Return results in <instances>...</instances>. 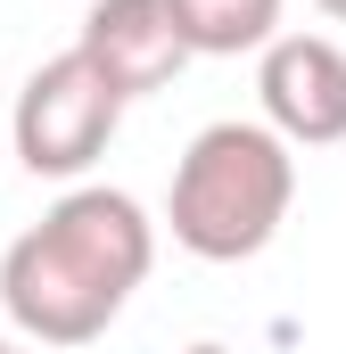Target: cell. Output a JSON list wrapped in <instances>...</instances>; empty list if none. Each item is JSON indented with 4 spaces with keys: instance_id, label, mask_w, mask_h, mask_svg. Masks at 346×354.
<instances>
[{
    "instance_id": "ba28073f",
    "label": "cell",
    "mask_w": 346,
    "mask_h": 354,
    "mask_svg": "<svg viewBox=\"0 0 346 354\" xmlns=\"http://www.w3.org/2000/svg\"><path fill=\"white\" fill-rule=\"evenodd\" d=\"M190 354H239V346H223V338H198V346H190Z\"/></svg>"
},
{
    "instance_id": "7a4b0ae2",
    "label": "cell",
    "mask_w": 346,
    "mask_h": 354,
    "mask_svg": "<svg viewBox=\"0 0 346 354\" xmlns=\"http://www.w3.org/2000/svg\"><path fill=\"white\" fill-rule=\"evenodd\" d=\"M289 206H297V149L256 115H223L173 157L165 223H173V248L198 264L264 256L280 239Z\"/></svg>"
},
{
    "instance_id": "6da1fadb",
    "label": "cell",
    "mask_w": 346,
    "mask_h": 354,
    "mask_svg": "<svg viewBox=\"0 0 346 354\" xmlns=\"http://www.w3.org/2000/svg\"><path fill=\"white\" fill-rule=\"evenodd\" d=\"M157 264V223L132 189L75 181L33 231L0 256V313L33 346H91L132 305V288Z\"/></svg>"
},
{
    "instance_id": "52a82bcc",
    "label": "cell",
    "mask_w": 346,
    "mask_h": 354,
    "mask_svg": "<svg viewBox=\"0 0 346 354\" xmlns=\"http://www.w3.org/2000/svg\"><path fill=\"white\" fill-rule=\"evenodd\" d=\"M313 8H322V17H330V25H346V0H313Z\"/></svg>"
},
{
    "instance_id": "8992f818",
    "label": "cell",
    "mask_w": 346,
    "mask_h": 354,
    "mask_svg": "<svg viewBox=\"0 0 346 354\" xmlns=\"http://www.w3.org/2000/svg\"><path fill=\"white\" fill-rule=\"evenodd\" d=\"M165 8H173V33H181L190 58H256L280 33L289 0H165Z\"/></svg>"
},
{
    "instance_id": "3957f363",
    "label": "cell",
    "mask_w": 346,
    "mask_h": 354,
    "mask_svg": "<svg viewBox=\"0 0 346 354\" xmlns=\"http://www.w3.org/2000/svg\"><path fill=\"white\" fill-rule=\"evenodd\" d=\"M116 124H124V99L91 75L75 50H58V58H42L25 91H17V107H8V149H17V165L33 181H83L99 157H107V140H116Z\"/></svg>"
},
{
    "instance_id": "5b68a950",
    "label": "cell",
    "mask_w": 346,
    "mask_h": 354,
    "mask_svg": "<svg viewBox=\"0 0 346 354\" xmlns=\"http://www.w3.org/2000/svg\"><path fill=\"white\" fill-rule=\"evenodd\" d=\"M75 58H83L124 107L149 99V91H165L173 75L190 66V50H181V33H173L165 0H91L83 33H75Z\"/></svg>"
},
{
    "instance_id": "277c9868",
    "label": "cell",
    "mask_w": 346,
    "mask_h": 354,
    "mask_svg": "<svg viewBox=\"0 0 346 354\" xmlns=\"http://www.w3.org/2000/svg\"><path fill=\"white\" fill-rule=\"evenodd\" d=\"M256 124H272L289 149L346 140V50L330 33H272L256 50Z\"/></svg>"
},
{
    "instance_id": "9c48e42d",
    "label": "cell",
    "mask_w": 346,
    "mask_h": 354,
    "mask_svg": "<svg viewBox=\"0 0 346 354\" xmlns=\"http://www.w3.org/2000/svg\"><path fill=\"white\" fill-rule=\"evenodd\" d=\"M0 354H25V346H8V338H0Z\"/></svg>"
}]
</instances>
